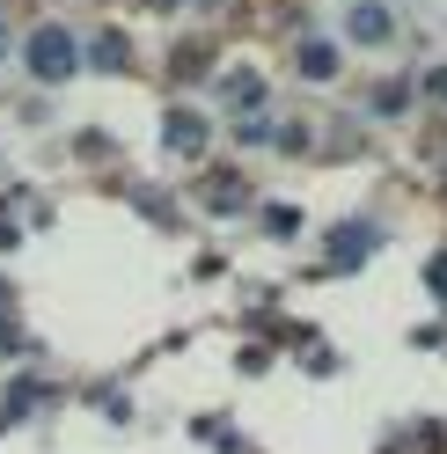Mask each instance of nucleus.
<instances>
[{
    "instance_id": "nucleus-2",
    "label": "nucleus",
    "mask_w": 447,
    "mask_h": 454,
    "mask_svg": "<svg viewBox=\"0 0 447 454\" xmlns=\"http://www.w3.org/2000/svg\"><path fill=\"white\" fill-rule=\"evenodd\" d=\"M345 37L352 44H388V37H396V8H381V0H352Z\"/></svg>"
},
{
    "instance_id": "nucleus-4",
    "label": "nucleus",
    "mask_w": 447,
    "mask_h": 454,
    "mask_svg": "<svg viewBox=\"0 0 447 454\" xmlns=\"http://www.w3.org/2000/svg\"><path fill=\"white\" fill-rule=\"evenodd\" d=\"M169 147H176V154H199V147H206V118H191V110H169Z\"/></svg>"
},
{
    "instance_id": "nucleus-8",
    "label": "nucleus",
    "mask_w": 447,
    "mask_h": 454,
    "mask_svg": "<svg viewBox=\"0 0 447 454\" xmlns=\"http://www.w3.org/2000/svg\"><path fill=\"white\" fill-rule=\"evenodd\" d=\"M96 67H125V44L118 37H96Z\"/></svg>"
},
{
    "instance_id": "nucleus-3",
    "label": "nucleus",
    "mask_w": 447,
    "mask_h": 454,
    "mask_svg": "<svg viewBox=\"0 0 447 454\" xmlns=\"http://www.w3.org/2000/svg\"><path fill=\"white\" fill-rule=\"evenodd\" d=\"M301 74H309V81H338V44L309 37V44H301Z\"/></svg>"
},
{
    "instance_id": "nucleus-5",
    "label": "nucleus",
    "mask_w": 447,
    "mask_h": 454,
    "mask_svg": "<svg viewBox=\"0 0 447 454\" xmlns=\"http://www.w3.org/2000/svg\"><path fill=\"white\" fill-rule=\"evenodd\" d=\"M374 242V227H345V235H330V249H338V264H359V249Z\"/></svg>"
},
{
    "instance_id": "nucleus-9",
    "label": "nucleus",
    "mask_w": 447,
    "mask_h": 454,
    "mask_svg": "<svg viewBox=\"0 0 447 454\" xmlns=\"http://www.w3.org/2000/svg\"><path fill=\"white\" fill-rule=\"evenodd\" d=\"M426 89H433V96H447V67H433V74H426Z\"/></svg>"
},
{
    "instance_id": "nucleus-1",
    "label": "nucleus",
    "mask_w": 447,
    "mask_h": 454,
    "mask_svg": "<svg viewBox=\"0 0 447 454\" xmlns=\"http://www.w3.org/2000/svg\"><path fill=\"white\" fill-rule=\"evenodd\" d=\"M30 74L37 81H74V30L67 22H44L30 37Z\"/></svg>"
},
{
    "instance_id": "nucleus-6",
    "label": "nucleus",
    "mask_w": 447,
    "mask_h": 454,
    "mask_svg": "<svg viewBox=\"0 0 447 454\" xmlns=\"http://www.w3.org/2000/svg\"><path fill=\"white\" fill-rule=\"evenodd\" d=\"M228 96H235L242 110H257V103H264V89H257V74H235V89H228Z\"/></svg>"
},
{
    "instance_id": "nucleus-7",
    "label": "nucleus",
    "mask_w": 447,
    "mask_h": 454,
    "mask_svg": "<svg viewBox=\"0 0 447 454\" xmlns=\"http://www.w3.org/2000/svg\"><path fill=\"white\" fill-rule=\"evenodd\" d=\"M404 103H411L404 81H381V89H374V110H404Z\"/></svg>"
}]
</instances>
